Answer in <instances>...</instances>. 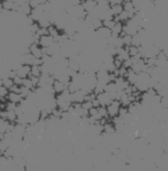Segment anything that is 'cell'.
<instances>
[{"label":"cell","mask_w":168,"mask_h":171,"mask_svg":"<svg viewBox=\"0 0 168 171\" xmlns=\"http://www.w3.org/2000/svg\"><path fill=\"white\" fill-rule=\"evenodd\" d=\"M30 75H32V77H36V78H40V75H41L40 66H38V65H31Z\"/></svg>","instance_id":"ac0fdd59"},{"label":"cell","mask_w":168,"mask_h":171,"mask_svg":"<svg viewBox=\"0 0 168 171\" xmlns=\"http://www.w3.org/2000/svg\"><path fill=\"white\" fill-rule=\"evenodd\" d=\"M20 87H21V86L13 85L12 87H11V89L9 90V92H13V93H18L19 94V92H20Z\"/></svg>","instance_id":"f35d334b"},{"label":"cell","mask_w":168,"mask_h":171,"mask_svg":"<svg viewBox=\"0 0 168 171\" xmlns=\"http://www.w3.org/2000/svg\"><path fill=\"white\" fill-rule=\"evenodd\" d=\"M138 75L136 73L133 72L132 69H129L128 70V74H127V77H126V80H128L130 85H135V83L138 80Z\"/></svg>","instance_id":"4fadbf2b"},{"label":"cell","mask_w":168,"mask_h":171,"mask_svg":"<svg viewBox=\"0 0 168 171\" xmlns=\"http://www.w3.org/2000/svg\"><path fill=\"white\" fill-rule=\"evenodd\" d=\"M122 1H125V0H122Z\"/></svg>","instance_id":"f6af8a7d"},{"label":"cell","mask_w":168,"mask_h":171,"mask_svg":"<svg viewBox=\"0 0 168 171\" xmlns=\"http://www.w3.org/2000/svg\"><path fill=\"white\" fill-rule=\"evenodd\" d=\"M6 99L8 100V102H11V103H14L16 104V105H19V104H21L22 101L24 99H22V97L20 96V94L18 93H13V92H9Z\"/></svg>","instance_id":"9c48e42d"},{"label":"cell","mask_w":168,"mask_h":171,"mask_svg":"<svg viewBox=\"0 0 168 171\" xmlns=\"http://www.w3.org/2000/svg\"><path fill=\"white\" fill-rule=\"evenodd\" d=\"M142 39H141V36L138 34H135V35H133L132 36V45L134 46H137V47H140L142 45Z\"/></svg>","instance_id":"44dd1931"},{"label":"cell","mask_w":168,"mask_h":171,"mask_svg":"<svg viewBox=\"0 0 168 171\" xmlns=\"http://www.w3.org/2000/svg\"><path fill=\"white\" fill-rule=\"evenodd\" d=\"M116 133V128H115V125L111 122H108L106 125L104 126V134L107 135H114Z\"/></svg>","instance_id":"9a60e30c"},{"label":"cell","mask_w":168,"mask_h":171,"mask_svg":"<svg viewBox=\"0 0 168 171\" xmlns=\"http://www.w3.org/2000/svg\"><path fill=\"white\" fill-rule=\"evenodd\" d=\"M97 100L100 102L101 104V106H103V107H108L110 104H111L113 101H112V99L110 98L109 96V94L106 93V92H104V93H101L99 95H97Z\"/></svg>","instance_id":"7a4b0ae2"},{"label":"cell","mask_w":168,"mask_h":171,"mask_svg":"<svg viewBox=\"0 0 168 171\" xmlns=\"http://www.w3.org/2000/svg\"><path fill=\"white\" fill-rule=\"evenodd\" d=\"M92 103H93V108H100L101 107V104H100V102L97 100V98H96L95 100H93Z\"/></svg>","instance_id":"b9f144b4"},{"label":"cell","mask_w":168,"mask_h":171,"mask_svg":"<svg viewBox=\"0 0 168 171\" xmlns=\"http://www.w3.org/2000/svg\"><path fill=\"white\" fill-rule=\"evenodd\" d=\"M135 87L137 88V90L140 93H144V92H146L148 89H149V86H148V83L146 82H144V80H139L135 83Z\"/></svg>","instance_id":"5bb4252c"},{"label":"cell","mask_w":168,"mask_h":171,"mask_svg":"<svg viewBox=\"0 0 168 171\" xmlns=\"http://www.w3.org/2000/svg\"><path fill=\"white\" fill-rule=\"evenodd\" d=\"M157 94L159 95L161 98L167 96V95H168V86H163V87L159 90V91L157 92Z\"/></svg>","instance_id":"d6a6232c"},{"label":"cell","mask_w":168,"mask_h":171,"mask_svg":"<svg viewBox=\"0 0 168 171\" xmlns=\"http://www.w3.org/2000/svg\"><path fill=\"white\" fill-rule=\"evenodd\" d=\"M113 63H114L115 68H116L117 70H119L120 68H122V66H123V60H122L121 59H120L119 56H117V55H115V56H114Z\"/></svg>","instance_id":"f1b7e54d"},{"label":"cell","mask_w":168,"mask_h":171,"mask_svg":"<svg viewBox=\"0 0 168 171\" xmlns=\"http://www.w3.org/2000/svg\"><path fill=\"white\" fill-rule=\"evenodd\" d=\"M3 10V7H2V2L0 1V13H1V11Z\"/></svg>","instance_id":"7bdbcfd3"},{"label":"cell","mask_w":168,"mask_h":171,"mask_svg":"<svg viewBox=\"0 0 168 171\" xmlns=\"http://www.w3.org/2000/svg\"><path fill=\"white\" fill-rule=\"evenodd\" d=\"M54 42H55L54 37L49 34V35L41 36L39 39V41H38V44H39L41 47H45V49H47V47H50Z\"/></svg>","instance_id":"52a82bcc"},{"label":"cell","mask_w":168,"mask_h":171,"mask_svg":"<svg viewBox=\"0 0 168 171\" xmlns=\"http://www.w3.org/2000/svg\"><path fill=\"white\" fill-rule=\"evenodd\" d=\"M2 80H3V85H2V86H4V87H5L7 90H10V89H11V87L14 85L13 80H12V79H10V78H8V77L3 78Z\"/></svg>","instance_id":"cb8c5ba5"},{"label":"cell","mask_w":168,"mask_h":171,"mask_svg":"<svg viewBox=\"0 0 168 171\" xmlns=\"http://www.w3.org/2000/svg\"><path fill=\"white\" fill-rule=\"evenodd\" d=\"M112 44L116 47V49H120V47H124V44H123V39L121 36H118L116 39H114Z\"/></svg>","instance_id":"d4e9b609"},{"label":"cell","mask_w":168,"mask_h":171,"mask_svg":"<svg viewBox=\"0 0 168 171\" xmlns=\"http://www.w3.org/2000/svg\"><path fill=\"white\" fill-rule=\"evenodd\" d=\"M153 1H156V0H153Z\"/></svg>","instance_id":"ee69618b"},{"label":"cell","mask_w":168,"mask_h":171,"mask_svg":"<svg viewBox=\"0 0 168 171\" xmlns=\"http://www.w3.org/2000/svg\"><path fill=\"white\" fill-rule=\"evenodd\" d=\"M97 5L98 4L95 0H85V1L81 3V6H83V8L87 13L92 12L94 9L97 7Z\"/></svg>","instance_id":"8fae6325"},{"label":"cell","mask_w":168,"mask_h":171,"mask_svg":"<svg viewBox=\"0 0 168 171\" xmlns=\"http://www.w3.org/2000/svg\"><path fill=\"white\" fill-rule=\"evenodd\" d=\"M19 94H20V96L22 97V99H27L28 97H29V95L31 94V90L21 86V87H20V92H19Z\"/></svg>","instance_id":"603a6c76"},{"label":"cell","mask_w":168,"mask_h":171,"mask_svg":"<svg viewBox=\"0 0 168 171\" xmlns=\"http://www.w3.org/2000/svg\"><path fill=\"white\" fill-rule=\"evenodd\" d=\"M120 103H121V106L125 107V108H128L129 106H130L131 101H130V99H129V95L126 94L125 92H123L121 98H120Z\"/></svg>","instance_id":"2e32d148"},{"label":"cell","mask_w":168,"mask_h":171,"mask_svg":"<svg viewBox=\"0 0 168 171\" xmlns=\"http://www.w3.org/2000/svg\"><path fill=\"white\" fill-rule=\"evenodd\" d=\"M22 82H23V79L19 78V77H16L13 79V83L14 85H17V86H22Z\"/></svg>","instance_id":"ab89813d"},{"label":"cell","mask_w":168,"mask_h":171,"mask_svg":"<svg viewBox=\"0 0 168 171\" xmlns=\"http://www.w3.org/2000/svg\"><path fill=\"white\" fill-rule=\"evenodd\" d=\"M132 65H133V61H132L131 59H129V60H127L123 61V68H125L126 70L131 69V68H132Z\"/></svg>","instance_id":"8d00e7d4"},{"label":"cell","mask_w":168,"mask_h":171,"mask_svg":"<svg viewBox=\"0 0 168 171\" xmlns=\"http://www.w3.org/2000/svg\"><path fill=\"white\" fill-rule=\"evenodd\" d=\"M129 112H128V108H125V107H122L121 106V108H120V110H119V114H118V116L120 117V118H124L125 116L127 115Z\"/></svg>","instance_id":"e575fe53"},{"label":"cell","mask_w":168,"mask_h":171,"mask_svg":"<svg viewBox=\"0 0 168 171\" xmlns=\"http://www.w3.org/2000/svg\"><path fill=\"white\" fill-rule=\"evenodd\" d=\"M120 108H121V103L120 101H117V100H115L113 101L110 105L107 107V111H108V116L110 118H114V117H117L118 114H119V110Z\"/></svg>","instance_id":"6da1fadb"},{"label":"cell","mask_w":168,"mask_h":171,"mask_svg":"<svg viewBox=\"0 0 168 171\" xmlns=\"http://www.w3.org/2000/svg\"><path fill=\"white\" fill-rule=\"evenodd\" d=\"M86 94L83 90H79L76 93L71 94V103H83L85 101Z\"/></svg>","instance_id":"30bf717a"},{"label":"cell","mask_w":168,"mask_h":171,"mask_svg":"<svg viewBox=\"0 0 168 171\" xmlns=\"http://www.w3.org/2000/svg\"><path fill=\"white\" fill-rule=\"evenodd\" d=\"M98 111H99L100 116L102 117V118H109V116H108V111H107V107L101 106L100 108H98Z\"/></svg>","instance_id":"4dcf8cb0"},{"label":"cell","mask_w":168,"mask_h":171,"mask_svg":"<svg viewBox=\"0 0 168 171\" xmlns=\"http://www.w3.org/2000/svg\"><path fill=\"white\" fill-rule=\"evenodd\" d=\"M0 101H1V99H0Z\"/></svg>","instance_id":"bcb514c9"},{"label":"cell","mask_w":168,"mask_h":171,"mask_svg":"<svg viewBox=\"0 0 168 171\" xmlns=\"http://www.w3.org/2000/svg\"><path fill=\"white\" fill-rule=\"evenodd\" d=\"M125 47L127 49L130 58H132V56H135V55H137L139 53H140V51H139V47H137V46L130 45V46H125Z\"/></svg>","instance_id":"ffe728a7"},{"label":"cell","mask_w":168,"mask_h":171,"mask_svg":"<svg viewBox=\"0 0 168 171\" xmlns=\"http://www.w3.org/2000/svg\"><path fill=\"white\" fill-rule=\"evenodd\" d=\"M96 35H97V39H107L109 37H111L112 35V30L109 29V28L102 26L99 28L98 30H96Z\"/></svg>","instance_id":"3957f363"},{"label":"cell","mask_w":168,"mask_h":171,"mask_svg":"<svg viewBox=\"0 0 168 171\" xmlns=\"http://www.w3.org/2000/svg\"><path fill=\"white\" fill-rule=\"evenodd\" d=\"M30 69H31L30 65H22L20 68H19L16 70V72H17V77L21 78V79H25V78L30 77Z\"/></svg>","instance_id":"277c9868"},{"label":"cell","mask_w":168,"mask_h":171,"mask_svg":"<svg viewBox=\"0 0 168 171\" xmlns=\"http://www.w3.org/2000/svg\"><path fill=\"white\" fill-rule=\"evenodd\" d=\"M22 86H23V87L27 88V89H29V90H34V88H33V85H32V83H31V80H30L29 77H28V78H25V79H23Z\"/></svg>","instance_id":"83f0119b"},{"label":"cell","mask_w":168,"mask_h":171,"mask_svg":"<svg viewBox=\"0 0 168 171\" xmlns=\"http://www.w3.org/2000/svg\"><path fill=\"white\" fill-rule=\"evenodd\" d=\"M7 111V116H6V120L10 123H14L16 122L17 119V115L14 110H6Z\"/></svg>","instance_id":"e0dca14e"},{"label":"cell","mask_w":168,"mask_h":171,"mask_svg":"<svg viewBox=\"0 0 168 171\" xmlns=\"http://www.w3.org/2000/svg\"><path fill=\"white\" fill-rule=\"evenodd\" d=\"M122 37L123 39V44H124V46H130L132 45V35H129V34H125Z\"/></svg>","instance_id":"484cf974"},{"label":"cell","mask_w":168,"mask_h":171,"mask_svg":"<svg viewBox=\"0 0 168 171\" xmlns=\"http://www.w3.org/2000/svg\"><path fill=\"white\" fill-rule=\"evenodd\" d=\"M115 24H116V22L114 21V19H105V20H103V26L107 27L111 30H112V28L115 26Z\"/></svg>","instance_id":"4316f807"},{"label":"cell","mask_w":168,"mask_h":171,"mask_svg":"<svg viewBox=\"0 0 168 171\" xmlns=\"http://www.w3.org/2000/svg\"><path fill=\"white\" fill-rule=\"evenodd\" d=\"M111 10L113 12V15L114 16H117V15H119V14L124 10V9H123V5H122V4H117V5H113V6H111Z\"/></svg>","instance_id":"7402d4cb"},{"label":"cell","mask_w":168,"mask_h":171,"mask_svg":"<svg viewBox=\"0 0 168 171\" xmlns=\"http://www.w3.org/2000/svg\"><path fill=\"white\" fill-rule=\"evenodd\" d=\"M81 107H83V109H85V110L89 111L93 108V103L92 101H84L81 103Z\"/></svg>","instance_id":"836d02e7"},{"label":"cell","mask_w":168,"mask_h":171,"mask_svg":"<svg viewBox=\"0 0 168 171\" xmlns=\"http://www.w3.org/2000/svg\"><path fill=\"white\" fill-rule=\"evenodd\" d=\"M30 80H31V83L33 85V88H37L38 87V84H39V78H36V77H32V75H30Z\"/></svg>","instance_id":"74e56055"},{"label":"cell","mask_w":168,"mask_h":171,"mask_svg":"<svg viewBox=\"0 0 168 171\" xmlns=\"http://www.w3.org/2000/svg\"><path fill=\"white\" fill-rule=\"evenodd\" d=\"M105 92L106 93H113V92H118L117 86L115 82H110L106 86H105Z\"/></svg>","instance_id":"d6986e66"},{"label":"cell","mask_w":168,"mask_h":171,"mask_svg":"<svg viewBox=\"0 0 168 171\" xmlns=\"http://www.w3.org/2000/svg\"><path fill=\"white\" fill-rule=\"evenodd\" d=\"M29 51L30 54L34 56L36 59H41L44 56V54H42V49L39 44H32L29 45Z\"/></svg>","instance_id":"5b68a950"},{"label":"cell","mask_w":168,"mask_h":171,"mask_svg":"<svg viewBox=\"0 0 168 171\" xmlns=\"http://www.w3.org/2000/svg\"><path fill=\"white\" fill-rule=\"evenodd\" d=\"M147 65L145 64V60H144V59H142L141 60H139L138 63H136V64H134L133 65H132V70H133V72L134 73H136L137 75L138 74H140V73H142V72H145V70H147Z\"/></svg>","instance_id":"8992f818"},{"label":"cell","mask_w":168,"mask_h":171,"mask_svg":"<svg viewBox=\"0 0 168 171\" xmlns=\"http://www.w3.org/2000/svg\"><path fill=\"white\" fill-rule=\"evenodd\" d=\"M9 90H7L4 86H0V99H4L7 97Z\"/></svg>","instance_id":"1f68e13d"},{"label":"cell","mask_w":168,"mask_h":171,"mask_svg":"<svg viewBox=\"0 0 168 171\" xmlns=\"http://www.w3.org/2000/svg\"><path fill=\"white\" fill-rule=\"evenodd\" d=\"M115 84L117 86L118 91H125L129 86H130V83L125 79V78H121V77H117L116 80H115Z\"/></svg>","instance_id":"ba28073f"},{"label":"cell","mask_w":168,"mask_h":171,"mask_svg":"<svg viewBox=\"0 0 168 171\" xmlns=\"http://www.w3.org/2000/svg\"><path fill=\"white\" fill-rule=\"evenodd\" d=\"M52 88H54V91H55V95H57V94H61L64 91H66V90L68 89V86L64 84L62 82H60V80H55L54 85H52Z\"/></svg>","instance_id":"7c38bea8"},{"label":"cell","mask_w":168,"mask_h":171,"mask_svg":"<svg viewBox=\"0 0 168 171\" xmlns=\"http://www.w3.org/2000/svg\"><path fill=\"white\" fill-rule=\"evenodd\" d=\"M108 2L110 4V6L117 5V4H122L123 3L122 0H108Z\"/></svg>","instance_id":"60d3db41"},{"label":"cell","mask_w":168,"mask_h":171,"mask_svg":"<svg viewBox=\"0 0 168 171\" xmlns=\"http://www.w3.org/2000/svg\"><path fill=\"white\" fill-rule=\"evenodd\" d=\"M160 104H161V106H162L163 109H165V110H166V109H168V95H167V96H165V97L161 98Z\"/></svg>","instance_id":"d590c367"},{"label":"cell","mask_w":168,"mask_h":171,"mask_svg":"<svg viewBox=\"0 0 168 171\" xmlns=\"http://www.w3.org/2000/svg\"><path fill=\"white\" fill-rule=\"evenodd\" d=\"M145 60V64L147 65V66L149 68H154L155 64H156V58H147V59H144Z\"/></svg>","instance_id":"f546056e"}]
</instances>
